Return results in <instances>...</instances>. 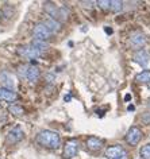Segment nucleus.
<instances>
[{
    "mask_svg": "<svg viewBox=\"0 0 150 159\" xmlns=\"http://www.w3.org/2000/svg\"><path fill=\"white\" fill-rule=\"evenodd\" d=\"M37 142L38 144H41L42 147H46V148H53L56 150L60 147L61 144V139L60 135L54 131L50 129H43L37 135Z\"/></svg>",
    "mask_w": 150,
    "mask_h": 159,
    "instance_id": "nucleus-1",
    "label": "nucleus"
},
{
    "mask_svg": "<svg viewBox=\"0 0 150 159\" xmlns=\"http://www.w3.org/2000/svg\"><path fill=\"white\" fill-rule=\"evenodd\" d=\"M45 10L46 12L50 15V18H53L54 20H57L58 23L64 22L68 19V11L64 7H57L54 3H45Z\"/></svg>",
    "mask_w": 150,
    "mask_h": 159,
    "instance_id": "nucleus-2",
    "label": "nucleus"
},
{
    "mask_svg": "<svg viewBox=\"0 0 150 159\" xmlns=\"http://www.w3.org/2000/svg\"><path fill=\"white\" fill-rule=\"evenodd\" d=\"M19 74L22 78H25L26 81L30 82H37L39 78V70L33 65H22L19 67Z\"/></svg>",
    "mask_w": 150,
    "mask_h": 159,
    "instance_id": "nucleus-3",
    "label": "nucleus"
},
{
    "mask_svg": "<svg viewBox=\"0 0 150 159\" xmlns=\"http://www.w3.org/2000/svg\"><path fill=\"white\" fill-rule=\"evenodd\" d=\"M105 157L107 159H129V155L126 150L119 144H114L107 147L105 150Z\"/></svg>",
    "mask_w": 150,
    "mask_h": 159,
    "instance_id": "nucleus-4",
    "label": "nucleus"
},
{
    "mask_svg": "<svg viewBox=\"0 0 150 159\" xmlns=\"http://www.w3.org/2000/svg\"><path fill=\"white\" fill-rule=\"evenodd\" d=\"M33 35L35 37V39H38V41L46 42L47 39L52 37V33H50V30L47 29L43 23H37L33 29Z\"/></svg>",
    "mask_w": 150,
    "mask_h": 159,
    "instance_id": "nucleus-5",
    "label": "nucleus"
},
{
    "mask_svg": "<svg viewBox=\"0 0 150 159\" xmlns=\"http://www.w3.org/2000/svg\"><path fill=\"white\" fill-rule=\"evenodd\" d=\"M78 152V142L76 139H72V140H68L65 143L64 147V159H70L73 157H76Z\"/></svg>",
    "mask_w": 150,
    "mask_h": 159,
    "instance_id": "nucleus-6",
    "label": "nucleus"
},
{
    "mask_svg": "<svg viewBox=\"0 0 150 159\" xmlns=\"http://www.w3.org/2000/svg\"><path fill=\"white\" fill-rule=\"evenodd\" d=\"M141 139H142V131L138 127H131L129 129L127 135H126V140H127L130 146H137L141 142Z\"/></svg>",
    "mask_w": 150,
    "mask_h": 159,
    "instance_id": "nucleus-7",
    "label": "nucleus"
},
{
    "mask_svg": "<svg viewBox=\"0 0 150 159\" xmlns=\"http://www.w3.org/2000/svg\"><path fill=\"white\" fill-rule=\"evenodd\" d=\"M130 43H131V46L135 47V49H141L146 43V37L142 33H139V31H134V33L130 35Z\"/></svg>",
    "mask_w": 150,
    "mask_h": 159,
    "instance_id": "nucleus-8",
    "label": "nucleus"
},
{
    "mask_svg": "<svg viewBox=\"0 0 150 159\" xmlns=\"http://www.w3.org/2000/svg\"><path fill=\"white\" fill-rule=\"evenodd\" d=\"M18 54L22 55L25 58H29V59H35V58H39L42 54H39L38 51H35L31 46H21L18 49Z\"/></svg>",
    "mask_w": 150,
    "mask_h": 159,
    "instance_id": "nucleus-9",
    "label": "nucleus"
},
{
    "mask_svg": "<svg viewBox=\"0 0 150 159\" xmlns=\"http://www.w3.org/2000/svg\"><path fill=\"white\" fill-rule=\"evenodd\" d=\"M103 146H104V142L97 136H89L88 139H87V147H88L89 151L96 152V151L103 148Z\"/></svg>",
    "mask_w": 150,
    "mask_h": 159,
    "instance_id": "nucleus-10",
    "label": "nucleus"
},
{
    "mask_svg": "<svg viewBox=\"0 0 150 159\" xmlns=\"http://www.w3.org/2000/svg\"><path fill=\"white\" fill-rule=\"evenodd\" d=\"M134 61H135L138 65H141L142 67H145V66H148V63L150 61V55L146 50L141 49V50L137 51L135 55H134Z\"/></svg>",
    "mask_w": 150,
    "mask_h": 159,
    "instance_id": "nucleus-11",
    "label": "nucleus"
},
{
    "mask_svg": "<svg viewBox=\"0 0 150 159\" xmlns=\"http://www.w3.org/2000/svg\"><path fill=\"white\" fill-rule=\"evenodd\" d=\"M23 136H25V134H23L21 127H14L7 135V139H8L10 143H18L19 140H22Z\"/></svg>",
    "mask_w": 150,
    "mask_h": 159,
    "instance_id": "nucleus-12",
    "label": "nucleus"
},
{
    "mask_svg": "<svg viewBox=\"0 0 150 159\" xmlns=\"http://www.w3.org/2000/svg\"><path fill=\"white\" fill-rule=\"evenodd\" d=\"M0 100L7 101V102H12V101L16 100V93H15L14 90L0 88Z\"/></svg>",
    "mask_w": 150,
    "mask_h": 159,
    "instance_id": "nucleus-13",
    "label": "nucleus"
},
{
    "mask_svg": "<svg viewBox=\"0 0 150 159\" xmlns=\"http://www.w3.org/2000/svg\"><path fill=\"white\" fill-rule=\"evenodd\" d=\"M43 25H45L47 29L50 30V33H57L58 30L61 29V23H58L57 20H54L53 18H46L45 20H43Z\"/></svg>",
    "mask_w": 150,
    "mask_h": 159,
    "instance_id": "nucleus-14",
    "label": "nucleus"
},
{
    "mask_svg": "<svg viewBox=\"0 0 150 159\" xmlns=\"http://www.w3.org/2000/svg\"><path fill=\"white\" fill-rule=\"evenodd\" d=\"M0 82L4 85L6 89H10V90H12L14 86H15L14 81H12V77H11L10 74H7V73H2V74H0Z\"/></svg>",
    "mask_w": 150,
    "mask_h": 159,
    "instance_id": "nucleus-15",
    "label": "nucleus"
},
{
    "mask_svg": "<svg viewBox=\"0 0 150 159\" xmlns=\"http://www.w3.org/2000/svg\"><path fill=\"white\" fill-rule=\"evenodd\" d=\"M35 51H38L39 54H42L43 51H46L47 50V43L46 42H43V41H38V39H34L33 42H31V45H30Z\"/></svg>",
    "mask_w": 150,
    "mask_h": 159,
    "instance_id": "nucleus-16",
    "label": "nucleus"
},
{
    "mask_svg": "<svg viewBox=\"0 0 150 159\" xmlns=\"http://www.w3.org/2000/svg\"><path fill=\"white\" fill-rule=\"evenodd\" d=\"M135 81L141 84H149L150 82V70H143L135 75Z\"/></svg>",
    "mask_w": 150,
    "mask_h": 159,
    "instance_id": "nucleus-17",
    "label": "nucleus"
},
{
    "mask_svg": "<svg viewBox=\"0 0 150 159\" xmlns=\"http://www.w3.org/2000/svg\"><path fill=\"white\" fill-rule=\"evenodd\" d=\"M8 111H10V113L14 115V116H22V115L25 113V109H23V107L19 105V104H11L8 107Z\"/></svg>",
    "mask_w": 150,
    "mask_h": 159,
    "instance_id": "nucleus-18",
    "label": "nucleus"
},
{
    "mask_svg": "<svg viewBox=\"0 0 150 159\" xmlns=\"http://www.w3.org/2000/svg\"><path fill=\"white\" fill-rule=\"evenodd\" d=\"M122 8H123V3L122 2H119V0H114V2H111L110 10H111L112 12H119Z\"/></svg>",
    "mask_w": 150,
    "mask_h": 159,
    "instance_id": "nucleus-19",
    "label": "nucleus"
},
{
    "mask_svg": "<svg viewBox=\"0 0 150 159\" xmlns=\"http://www.w3.org/2000/svg\"><path fill=\"white\" fill-rule=\"evenodd\" d=\"M141 157L143 159H150V143L149 144H145L141 148Z\"/></svg>",
    "mask_w": 150,
    "mask_h": 159,
    "instance_id": "nucleus-20",
    "label": "nucleus"
},
{
    "mask_svg": "<svg viewBox=\"0 0 150 159\" xmlns=\"http://www.w3.org/2000/svg\"><path fill=\"white\" fill-rule=\"evenodd\" d=\"M97 4H99V7H100L101 10H110V6H111V2L110 0H99V2H96Z\"/></svg>",
    "mask_w": 150,
    "mask_h": 159,
    "instance_id": "nucleus-21",
    "label": "nucleus"
},
{
    "mask_svg": "<svg viewBox=\"0 0 150 159\" xmlns=\"http://www.w3.org/2000/svg\"><path fill=\"white\" fill-rule=\"evenodd\" d=\"M104 30H105V33L107 34H112V30L110 29V27H104Z\"/></svg>",
    "mask_w": 150,
    "mask_h": 159,
    "instance_id": "nucleus-22",
    "label": "nucleus"
},
{
    "mask_svg": "<svg viewBox=\"0 0 150 159\" xmlns=\"http://www.w3.org/2000/svg\"><path fill=\"white\" fill-rule=\"evenodd\" d=\"M130 98H131V96H130V94H127V96H126V97H124V100H126V101H129V100H130Z\"/></svg>",
    "mask_w": 150,
    "mask_h": 159,
    "instance_id": "nucleus-23",
    "label": "nucleus"
},
{
    "mask_svg": "<svg viewBox=\"0 0 150 159\" xmlns=\"http://www.w3.org/2000/svg\"><path fill=\"white\" fill-rule=\"evenodd\" d=\"M149 107H150V98H149Z\"/></svg>",
    "mask_w": 150,
    "mask_h": 159,
    "instance_id": "nucleus-24",
    "label": "nucleus"
},
{
    "mask_svg": "<svg viewBox=\"0 0 150 159\" xmlns=\"http://www.w3.org/2000/svg\"><path fill=\"white\" fill-rule=\"evenodd\" d=\"M148 85H149V89H150V82H149V84H148Z\"/></svg>",
    "mask_w": 150,
    "mask_h": 159,
    "instance_id": "nucleus-25",
    "label": "nucleus"
}]
</instances>
